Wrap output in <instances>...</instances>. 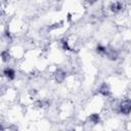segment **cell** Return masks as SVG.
Masks as SVG:
<instances>
[{
	"mask_svg": "<svg viewBox=\"0 0 131 131\" xmlns=\"http://www.w3.org/2000/svg\"><path fill=\"white\" fill-rule=\"evenodd\" d=\"M120 112L123 115H129L131 113V100L127 99L120 103Z\"/></svg>",
	"mask_w": 131,
	"mask_h": 131,
	"instance_id": "cell-1",
	"label": "cell"
},
{
	"mask_svg": "<svg viewBox=\"0 0 131 131\" xmlns=\"http://www.w3.org/2000/svg\"><path fill=\"white\" fill-rule=\"evenodd\" d=\"M110 8H111V10H112L113 12H119V11L123 8V5H122L121 2H113V3L111 4Z\"/></svg>",
	"mask_w": 131,
	"mask_h": 131,
	"instance_id": "cell-6",
	"label": "cell"
},
{
	"mask_svg": "<svg viewBox=\"0 0 131 131\" xmlns=\"http://www.w3.org/2000/svg\"><path fill=\"white\" fill-rule=\"evenodd\" d=\"M48 105H49V102L47 100L42 99V100L36 101V106H38V107H47Z\"/></svg>",
	"mask_w": 131,
	"mask_h": 131,
	"instance_id": "cell-8",
	"label": "cell"
},
{
	"mask_svg": "<svg viewBox=\"0 0 131 131\" xmlns=\"http://www.w3.org/2000/svg\"><path fill=\"white\" fill-rule=\"evenodd\" d=\"M1 56H2V60L3 61H7L9 59V53L7 51H3L1 53Z\"/></svg>",
	"mask_w": 131,
	"mask_h": 131,
	"instance_id": "cell-10",
	"label": "cell"
},
{
	"mask_svg": "<svg viewBox=\"0 0 131 131\" xmlns=\"http://www.w3.org/2000/svg\"><path fill=\"white\" fill-rule=\"evenodd\" d=\"M98 92H99L101 95H103V96H108V95H110V93H111L110 86H108L106 83H103V84L99 87Z\"/></svg>",
	"mask_w": 131,
	"mask_h": 131,
	"instance_id": "cell-4",
	"label": "cell"
},
{
	"mask_svg": "<svg viewBox=\"0 0 131 131\" xmlns=\"http://www.w3.org/2000/svg\"><path fill=\"white\" fill-rule=\"evenodd\" d=\"M104 55H106V57H107L108 59H111V60H116V59L118 58V52H117L115 49L110 48V47H106Z\"/></svg>",
	"mask_w": 131,
	"mask_h": 131,
	"instance_id": "cell-2",
	"label": "cell"
},
{
	"mask_svg": "<svg viewBox=\"0 0 131 131\" xmlns=\"http://www.w3.org/2000/svg\"><path fill=\"white\" fill-rule=\"evenodd\" d=\"M54 78H55V80H56L57 83H61V82H63V80L66 79V73H64L62 70L58 69V70H56L55 73H54Z\"/></svg>",
	"mask_w": 131,
	"mask_h": 131,
	"instance_id": "cell-3",
	"label": "cell"
},
{
	"mask_svg": "<svg viewBox=\"0 0 131 131\" xmlns=\"http://www.w3.org/2000/svg\"><path fill=\"white\" fill-rule=\"evenodd\" d=\"M3 74H4V76H5L6 78H8V79H10V80L14 79V77H15V72H14L12 69H10V68H6V69L3 71Z\"/></svg>",
	"mask_w": 131,
	"mask_h": 131,
	"instance_id": "cell-5",
	"label": "cell"
},
{
	"mask_svg": "<svg viewBox=\"0 0 131 131\" xmlns=\"http://www.w3.org/2000/svg\"><path fill=\"white\" fill-rule=\"evenodd\" d=\"M61 43H62V48L64 49V50H71V48H70V46H69V44H68V41L67 40H62L61 41Z\"/></svg>",
	"mask_w": 131,
	"mask_h": 131,
	"instance_id": "cell-11",
	"label": "cell"
},
{
	"mask_svg": "<svg viewBox=\"0 0 131 131\" xmlns=\"http://www.w3.org/2000/svg\"><path fill=\"white\" fill-rule=\"evenodd\" d=\"M89 120H90L93 124H97V123H99V121H100V117H99L98 114H92V115H90Z\"/></svg>",
	"mask_w": 131,
	"mask_h": 131,
	"instance_id": "cell-7",
	"label": "cell"
},
{
	"mask_svg": "<svg viewBox=\"0 0 131 131\" xmlns=\"http://www.w3.org/2000/svg\"><path fill=\"white\" fill-rule=\"evenodd\" d=\"M105 49H106V47H104L102 45H97V47H96V51L98 53H100V54H104L105 53Z\"/></svg>",
	"mask_w": 131,
	"mask_h": 131,
	"instance_id": "cell-9",
	"label": "cell"
}]
</instances>
